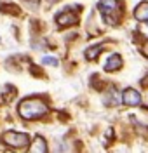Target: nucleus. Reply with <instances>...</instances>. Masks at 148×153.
<instances>
[{
    "instance_id": "f257e3e1",
    "label": "nucleus",
    "mask_w": 148,
    "mask_h": 153,
    "mask_svg": "<svg viewBox=\"0 0 148 153\" xmlns=\"http://www.w3.org/2000/svg\"><path fill=\"white\" fill-rule=\"evenodd\" d=\"M49 111V106L40 97H26L18 105V113L25 120H37Z\"/></svg>"
},
{
    "instance_id": "f03ea898",
    "label": "nucleus",
    "mask_w": 148,
    "mask_h": 153,
    "mask_svg": "<svg viewBox=\"0 0 148 153\" xmlns=\"http://www.w3.org/2000/svg\"><path fill=\"white\" fill-rule=\"evenodd\" d=\"M98 9L106 25H110V26L117 25L118 18H120V4H118V0H99Z\"/></svg>"
},
{
    "instance_id": "7ed1b4c3",
    "label": "nucleus",
    "mask_w": 148,
    "mask_h": 153,
    "mask_svg": "<svg viewBox=\"0 0 148 153\" xmlns=\"http://www.w3.org/2000/svg\"><path fill=\"white\" fill-rule=\"evenodd\" d=\"M2 141L10 146V148H26L30 146V137L25 132H16V131H9L2 136Z\"/></svg>"
},
{
    "instance_id": "20e7f679",
    "label": "nucleus",
    "mask_w": 148,
    "mask_h": 153,
    "mask_svg": "<svg viewBox=\"0 0 148 153\" xmlns=\"http://www.w3.org/2000/svg\"><path fill=\"white\" fill-rule=\"evenodd\" d=\"M122 103L126 106H138L141 105V94L136 89H126L122 92Z\"/></svg>"
},
{
    "instance_id": "39448f33",
    "label": "nucleus",
    "mask_w": 148,
    "mask_h": 153,
    "mask_svg": "<svg viewBox=\"0 0 148 153\" xmlns=\"http://www.w3.org/2000/svg\"><path fill=\"white\" fill-rule=\"evenodd\" d=\"M77 21H79V16L70 10H63L59 16H56V23L59 26H73V25H77Z\"/></svg>"
},
{
    "instance_id": "423d86ee",
    "label": "nucleus",
    "mask_w": 148,
    "mask_h": 153,
    "mask_svg": "<svg viewBox=\"0 0 148 153\" xmlns=\"http://www.w3.org/2000/svg\"><path fill=\"white\" fill-rule=\"evenodd\" d=\"M30 152H33V153L47 152V143H45V139L40 137V136H35L33 141H31V144H30Z\"/></svg>"
},
{
    "instance_id": "0eeeda50",
    "label": "nucleus",
    "mask_w": 148,
    "mask_h": 153,
    "mask_svg": "<svg viewBox=\"0 0 148 153\" xmlns=\"http://www.w3.org/2000/svg\"><path fill=\"white\" fill-rule=\"evenodd\" d=\"M120 66H122V57L118 56V54H110L106 63H105V70L106 71H115Z\"/></svg>"
},
{
    "instance_id": "6e6552de",
    "label": "nucleus",
    "mask_w": 148,
    "mask_h": 153,
    "mask_svg": "<svg viewBox=\"0 0 148 153\" xmlns=\"http://www.w3.org/2000/svg\"><path fill=\"white\" fill-rule=\"evenodd\" d=\"M118 103H122V94H118L117 89H112L108 94L105 96V105L106 106H115Z\"/></svg>"
},
{
    "instance_id": "1a4fd4ad",
    "label": "nucleus",
    "mask_w": 148,
    "mask_h": 153,
    "mask_svg": "<svg viewBox=\"0 0 148 153\" xmlns=\"http://www.w3.org/2000/svg\"><path fill=\"white\" fill-rule=\"evenodd\" d=\"M134 18L138 21H147L148 19V2H141L134 9Z\"/></svg>"
},
{
    "instance_id": "9d476101",
    "label": "nucleus",
    "mask_w": 148,
    "mask_h": 153,
    "mask_svg": "<svg viewBox=\"0 0 148 153\" xmlns=\"http://www.w3.org/2000/svg\"><path fill=\"white\" fill-rule=\"evenodd\" d=\"M103 51V44H98V45H92V47H89L86 51V59L89 61H92V59H96L99 56V52Z\"/></svg>"
},
{
    "instance_id": "9b49d317",
    "label": "nucleus",
    "mask_w": 148,
    "mask_h": 153,
    "mask_svg": "<svg viewBox=\"0 0 148 153\" xmlns=\"http://www.w3.org/2000/svg\"><path fill=\"white\" fill-rule=\"evenodd\" d=\"M42 63H44V65H51V66H58L59 65V61L52 56H44L42 57Z\"/></svg>"
},
{
    "instance_id": "f8f14e48",
    "label": "nucleus",
    "mask_w": 148,
    "mask_h": 153,
    "mask_svg": "<svg viewBox=\"0 0 148 153\" xmlns=\"http://www.w3.org/2000/svg\"><path fill=\"white\" fill-rule=\"evenodd\" d=\"M139 31H141V35H143V37L148 38V19H147V21H143V26L139 28Z\"/></svg>"
},
{
    "instance_id": "ddd939ff",
    "label": "nucleus",
    "mask_w": 148,
    "mask_h": 153,
    "mask_svg": "<svg viewBox=\"0 0 148 153\" xmlns=\"http://www.w3.org/2000/svg\"><path fill=\"white\" fill-rule=\"evenodd\" d=\"M26 2H28L30 5H37L39 4V0H26Z\"/></svg>"
},
{
    "instance_id": "4468645a",
    "label": "nucleus",
    "mask_w": 148,
    "mask_h": 153,
    "mask_svg": "<svg viewBox=\"0 0 148 153\" xmlns=\"http://www.w3.org/2000/svg\"><path fill=\"white\" fill-rule=\"evenodd\" d=\"M141 84H143V85H145V87L148 85V76H145V78H143V80H141Z\"/></svg>"
},
{
    "instance_id": "2eb2a0df",
    "label": "nucleus",
    "mask_w": 148,
    "mask_h": 153,
    "mask_svg": "<svg viewBox=\"0 0 148 153\" xmlns=\"http://www.w3.org/2000/svg\"><path fill=\"white\" fill-rule=\"evenodd\" d=\"M143 52L147 54V57H148V42H147V45H145V49H143Z\"/></svg>"
},
{
    "instance_id": "dca6fc26",
    "label": "nucleus",
    "mask_w": 148,
    "mask_h": 153,
    "mask_svg": "<svg viewBox=\"0 0 148 153\" xmlns=\"http://www.w3.org/2000/svg\"><path fill=\"white\" fill-rule=\"evenodd\" d=\"M45 2H47L49 5H52V4H54V2H58V0H45Z\"/></svg>"
},
{
    "instance_id": "f3484780",
    "label": "nucleus",
    "mask_w": 148,
    "mask_h": 153,
    "mask_svg": "<svg viewBox=\"0 0 148 153\" xmlns=\"http://www.w3.org/2000/svg\"><path fill=\"white\" fill-rule=\"evenodd\" d=\"M0 40H2V38H0Z\"/></svg>"
}]
</instances>
